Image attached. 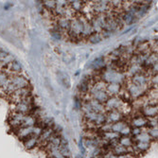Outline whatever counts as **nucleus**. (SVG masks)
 <instances>
[{
  "instance_id": "nucleus-1",
  "label": "nucleus",
  "mask_w": 158,
  "mask_h": 158,
  "mask_svg": "<svg viewBox=\"0 0 158 158\" xmlns=\"http://www.w3.org/2000/svg\"><path fill=\"white\" fill-rule=\"evenodd\" d=\"M7 69L9 70V72L10 73H12L14 75H17L19 72H21V70H22V66L21 64L16 62V61H12L10 62L8 65H7Z\"/></svg>"
},
{
  "instance_id": "nucleus-2",
  "label": "nucleus",
  "mask_w": 158,
  "mask_h": 158,
  "mask_svg": "<svg viewBox=\"0 0 158 158\" xmlns=\"http://www.w3.org/2000/svg\"><path fill=\"white\" fill-rule=\"evenodd\" d=\"M37 144V137L36 136H31V137H28L27 139H26L24 141V145L26 147V149L27 150H31L33 149Z\"/></svg>"
}]
</instances>
